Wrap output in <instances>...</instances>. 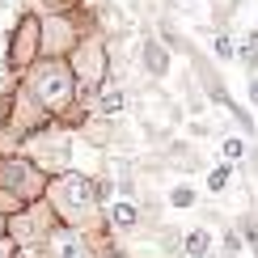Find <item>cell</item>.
I'll use <instances>...</instances> for the list:
<instances>
[{"instance_id": "5bb4252c", "label": "cell", "mask_w": 258, "mask_h": 258, "mask_svg": "<svg viewBox=\"0 0 258 258\" xmlns=\"http://www.w3.org/2000/svg\"><path fill=\"white\" fill-rule=\"evenodd\" d=\"M182 245H186V254H190V258H203V254H208V245H212V237H208V229H190Z\"/></svg>"}, {"instance_id": "e0dca14e", "label": "cell", "mask_w": 258, "mask_h": 258, "mask_svg": "<svg viewBox=\"0 0 258 258\" xmlns=\"http://www.w3.org/2000/svg\"><path fill=\"white\" fill-rule=\"evenodd\" d=\"M220 153H224V161H229V165H233V161H241V157H245V140L229 136V140H224V144H220Z\"/></svg>"}, {"instance_id": "ac0fdd59", "label": "cell", "mask_w": 258, "mask_h": 258, "mask_svg": "<svg viewBox=\"0 0 258 258\" xmlns=\"http://www.w3.org/2000/svg\"><path fill=\"white\" fill-rule=\"evenodd\" d=\"M237 250H241V241H237V233H224V254L233 258V254H237Z\"/></svg>"}, {"instance_id": "9c48e42d", "label": "cell", "mask_w": 258, "mask_h": 258, "mask_svg": "<svg viewBox=\"0 0 258 258\" xmlns=\"http://www.w3.org/2000/svg\"><path fill=\"white\" fill-rule=\"evenodd\" d=\"M93 110H98V119H119V114H127V89L114 85V81H106L93 93Z\"/></svg>"}, {"instance_id": "5b68a950", "label": "cell", "mask_w": 258, "mask_h": 258, "mask_svg": "<svg viewBox=\"0 0 258 258\" xmlns=\"http://www.w3.org/2000/svg\"><path fill=\"white\" fill-rule=\"evenodd\" d=\"M47 178L51 174H42L26 153H0V186L13 190L21 203H38L47 195Z\"/></svg>"}, {"instance_id": "8fae6325", "label": "cell", "mask_w": 258, "mask_h": 258, "mask_svg": "<svg viewBox=\"0 0 258 258\" xmlns=\"http://www.w3.org/2000/svg\"><path fill=\"white\" fill-rule=\"evenodd\" d=\"M212 55L220 63H233L237 59V38H233L229 30H216V34H212Z\"/></svg>"}, {"instance_id": "277c9868", "label": "cell", "mask_w": 258, "mask_h": 258, "mask_svg": "<svg viewBox=\"0 0 258 258\" xmlns=\"http://www.w3.org/2000/svg\"><path fill=\"white\" fill-rule=\"evenodd\" d=\"M38 55H42V17H38V9H26V13H17L13 30H9L5 68L13 72V77H21Z\"/></svg>"}, {"instance_id": "7a4b0ae2", "label": "cell", "mask_w": 258, "mask_h": 258, "mask_svg": "<svg viewBox=\"0 0 258 258\" xmlns=\"http://www.w3.org/2000/svg\"><path fill=\"white\" fill-rule=\"evenodd\" d=\"M55 208L59 224H72V229H85L93 220V208H98V195H93V178L77 174V169H59V174L47 178V195H42Z\"/></svg>"}, {"instance_id": "44dd1931", "label": "cell", "mask_w": 258, "mask_h": 258, "mask_svg": "<svg viewBox=\"0 0 258 258\" xmlns=\"http://www.w3.org/2000/svg\"><path fill=\"white\" fill-rule=\"evenodd\" d=\"M203 258H208V254H203Z\"/></svg>"}, {"instance_id": "2e32d148", "label": "cell", "mask_w": 258, "mask_h": 258, "mask_svg": "<svg viewBox=\"0 0 258 258\" xmlns=\"http://www.w3.org/2000/svg\"><path fill=\"white\" fill-rule=\"evenodd\" d=\"M169 203H174V208H195V186H186V182H178V186L169 190Z\"/></svg>"}, {"instance_id": "4fadbf2b", "label": "cell", "mask_w": 258, "mask_h": 258, "mask_svg": "<svg viewBox=\"0 0 258 258\" xmlns=\"http://www.w3.org/2000/svg\"><path fill=\"white\" fill-rule=\"evenodd\" d=\"M237 59H241L250 72H258V30H250V34L237 42Z\"/></svg>"}, {"instance_id": "52a82bcc", "label": "cell", "mask_w": 258, "mask_h": 258, "mask_svg": "<svg viewBox=\"0 0 258 258\" xmlns=\"http://www.w3.org/2000/svg\"><path fill=\"white\" fill-rule=\"evenodd\" d=\"M47 254L51 258H93V250L81 237V229L59 224V220H55V229H47Z\"/></svg>"}, {"instance_id": "d6986e66", "label": "cell", "mask_w": 258, "mask_h": 258, "mask_svg": "<svg viewBox=\"0 0 258 258\" xmlns=\"http://www.w3.org/2000/svg\"><path fill=\"white\" fill-rule=\"evenodd\" d=\"M250 102L258 106V72H250Z\"/></svg>"}, {"instance_id": "8992f818", "label": "cell", "mask_w": 258, "mask_h": 258, "mask_svg": "<svg viewBox=\"0 0 258 258\" xmlns=\"http://www.w3.org/2000/svg\"><path fill=\"white\" fill-rule=\"evenodd\" d=\"M21 148H26V157L34 161L42 174H59V169H68V157H72V140H68V132H59L55 123H47L42 132L26 136Z\"/></svg>"}, {"instance_id": "9a60e30c", "label": "cell", "mask_w": 258, "mask_h": 258, "mask_svg": "<svg viewBox=\"0 0 258 258\" xmlns=\"http://www.w3.org/2000/svg\"><path fill=\"white\" fill-rule=\"evenodd\" d=\"M229 182H233V165H216V169L208 174V190H216V195H220Z\"/></svg>"}, {"instance_id": "6da1fadb", "label": "cell", "mask_w": 258, "mask_h": 258, "mask_svg": "<svg viewBox=\"0 0 258 258\" xmlns=\"http://www.w3.org/2000/svg\"><path fill=\"white\" fill-rule=\"evenodd\" d=\"M21 81L30 85V93L42 102V110H47L51 119L72 114L77 102H81V89H77L72 68H68V55H38L26 72H21Z\"/></svg>"}, {"instance_id": "30bf717a", "label": "cell", "mask_w": 258, "mask_h": 258, "mask_svg": "<svg viewBox=\"0 0 258 258\" xmlns=\"http://www.w3.org/2000/svg\"><path fill=\"white\" fill-rule=\"evenodd\" d=\"M106 216H110L114 229L132 233L136 224H140V208H136V203H127V199H119V203H110V212H106Z\"/></svg>"}, {"instance_id": "ffe728a7", "label": "cell", "mask_w": 258, "mask_h": 258, "mask_svg": "<svg viewBox=\"0 0 258 258\" xmlns=\"http://www.w3.org/2000/svg\"><path fill=\"white\" fill-rule=\"evenodd\" d=\"M47 5H51V9H55V0H47Z\"/></svg>"}, {"instance_id": "3957f363", "label": "cell", "mask_w": 258, "mask_h": 258, "mask_svg": "<svg viewBox=\"0 0 258 258\" xmlns=\"http://www.w3.org/2000/svg\"><path fill=\"white\" fill-rule=\"evenodd\" d=\"M68 68H72V77H77L81 98L93 102V93L110 81V42H106L98 30H89V34L68 51Z\"/></svg>"}, {"instance_id": "7c38bea8", "label": "cell", "mask_w": 258, "mask_h": 258, "mask_svg": "<svg viewBox=\"0 0 258 258\" xmlns=\"http://www.w3.org/2000/svg\"><path fill=\"white\" fill-rule=\"evenodd\" d=\"M241 0H212V26L216 30H229V21L237 17Z\"/></svg>"}, {"instance_id": "ba28073f", "label": "cell", "mask_w": 258, "mask_h": 258, "mask_svg": "<svg viewBox=\"0 0 258 258\" xmlns=\"http://www.w3.org/2000/svg\"><path fill=\"white\" fill-rule=\"evenodd\" d=\"M140 59H144V72L153 81H165L169 77V47H165V38L148 34L144 42H140Z\"/></svg>"}]
</instances>
